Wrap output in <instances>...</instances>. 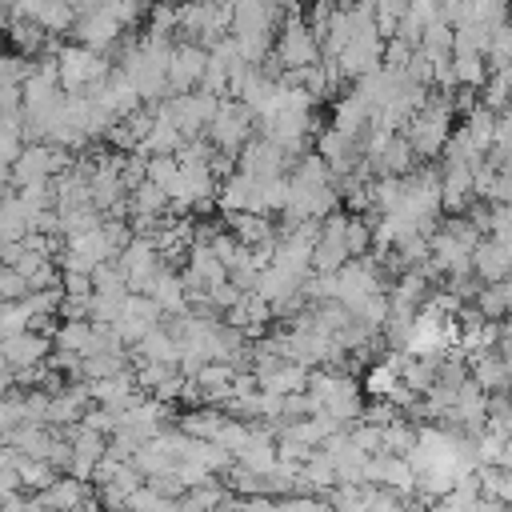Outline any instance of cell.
I'll list each match as a JSON object with an SVG mask.
<instances>
[{"mask_svg":"<svg viewBox=\"0 0 512 512\" xmlns=\"http://www.w3.org/2000/svg\"><path fill=\"white\" fill-rule=\"evenodd\" d=\"M164 112H168V120L180 128V136L188 140V136H196V132H204L208 124H212V116H216V108H220V96L216 92H204V88H196V92H184V96H172L168 104H160Z\"/></svg>","mask_w":512,"mask_h":512,"instance_id":"5","label":"cell"},{"mask_svg":"<svg viewBox=\"0 0 512 512\" xmlns=\"http://www.w3.org/2000/svg\"><path fill=\"white\" fill-rule=\"evenodd\" d=\"M104 456H108V436L96 432V428L76 424L72 436H68V472L80 476V480H88V476H96V468H100Z\"/></svg>","mask_w":512,"mask_h":512,"instance_id":"12","label":"cell"},{"mask_svg":"<svg viewBox=\"0 0 512 512\" xmlns=\"http://www.w3.org/2000/svg\"><path fill=\"white\" fill-rule=\"evenodd\" d=\"M252 124L256 116L240 104V100H220L212 124H208V144L220 152V156H232V152H244V144L252 140Z\"/></svg>","mask_w":512,"mask_h":512,"instance_id":"4","label":"cell"},{"mask_svg":"<svg viewBox=\"0 0 512 512\" xmlns=\"http://www.w3.org/2000/svg\"><path fill=\"white\" fill-rule=\"evenodd\" d=\"M484 60H488V68H492V72L512 68V24H504V28H496V32H492Z\"/></svg>","mask_w":512,"mask_h":512,"instance_id":"32","label":"cell"},{"mask_svg":"<svg viewBox=\"0 0 512 512\" xmlns=\"http://www.w3.org/2000/svg\"><path fill=\"white\" fill-rule=\"evenodd\" d=\"M24 152V132L16 116H0V168H12Z\"/></svg>","mask_w":512,"mask_h":512,"instance_id":"31","label":"cell"},{"mask_svg":"<svg viewBox=\"0 0 512 512\" xmlns=\"http://www.w3.org/2000/svg\"><path fill=\"white\" fill-rule=\"evenodd\" d=\"M56 76H60V88L68 96H88L96 92L104 80H108V68L100 60V52L76 44V48H64L60 60H56Z\"/></svg>","mask_w":512,"mask_h":512,"instance_id":"3","label":"cell"},{"mask_svg":"<svg viewBox=\"0 0 512 512\" xmlns=\"http://www.w3.org/2000/svg\"><path fill=\"white\" fill-rule=\"evenodd\" d=\"M472 276L480 284H500V280H512V244L496 240V236H484L472 252Z\"/></svg>","mask_w":512,"mask_h":512,"instance_id":"15","label":"cell"},{"mask_svg":"<svg viewBox=\"0 0 512 512\" xmlns=\"http://www.w3.org/2000/svg\"><path fill=\"white\" fill-rule=\"evenodd\" d=\"M204 72H208V52L200 44H172V56H168V92H176V96L196 92L204 84Z\"/></svg>","mask_w":512,"mask_h":512,"instance_id":"9","label":"cell"},{"mask_svg":"<svg viewBox=\"0 0 512 512\" xmlns=\"http://www.w3.org/2000/svg\"><path fill=\"white\" fill-rule=\"evenodd\" d=\"M468 376L484 388V392H508L512 388V356H504L500 348L480 352L468 360Z\"/></svg>","mask_w":512,"mask_h":512,"instance_id":"19","label":"cell"},{"mask_svg":"<svg viewBox=\"0 0 512 512\" xmlns=\"http://www.w3.org/2000/svg\"><path fill=\"white\" fill-rule=\"evenodd\" d=\"M128 512H180V496H168L152 484H140L128 500Z\"/></svg>","mask_w":512,"mask_h":512,"instance_id":"30","label":"cell"},{"mask_svg":"<svg viewBox=\"0 0 512 512\" xmlns=\"http://www.w3.org/2000/svg\"><path fill=\"white\" fill-rule=\"evenodd\" d=\"M228 500V488L224 480H204V484H192L184 496H180V512H220V504Z\"/></svg>","mask_w":512,"mask_h":512,"instance_id":"26","label":"cell"},{"mask_svg":"<svg viewBox=\"0 0 512 512\" xmlns=\"http://www.w3.org/2000/svg\"><path fill=\"white\" fill-rule=\"evenodd\" d=\"M280 512H336L328 500L320 496H308V492H296V496H284L280 500Z\"/></svg>","mask_w":512,"mask_h":512,"instance_id":"34","label":"cell"},{"mask_svg":"<svg viewBox=\"0 0 512 512\" xmlns=\"http://www.w3.org/2000/svg\"><path fill=\"white\" fill-rule=\"evenodd\" d=\"M508 284H512V280H508Z\"/></svg>","mask_w":512,"mask_h":512,"instance_id":"37","label":"cell"},{"mask_svg":"<svg viewBox=\"0 0 512 512\" xmlns=\"http://www.w3.org/2000/svg\"><path fill=\"white\" fill-rule=\"evenodd\" d=\"M476 196L488 204H512V168L500 164L496 156L476 164Z\"/></svg>","mask_w":512,"mask_h":512,"instance_id":"21","label":"cell"},{"mask_svg":"<svg viewBox=\"0 0 512 512\" xmlns=\"http://www.w3.org/2000/svg\"><path fill=\"white\" fill-rule=\"evenodd\" d=\"M144 296H148L160 312H184V304H188V284H184L172 268H160V272L148 280Z\"/></svg>","mask_w":512,"mask_h":512,"instance_id":"22","label":"cell"},{"mask_svg":"<svg viewBox=\"0 0 512 512\" xmlns=\"http://www.w3.org/2000/svg\"><path fill=\"white\" fill-rule=\"evenodd\" d=\"M360 388H364L372 400H384V404H416V396H412V392L404 388V380H400L396 356H388L384 364H372Z\"/></svg>","mask_w":512,"mask_h":512,"instance_id":"16","label":"cell"},{"mask_svg":"<svg viewBox=\"0 0 512 512\" xmlns=\"http://www.w3.org/2000/svg\"><path fill=\"white\" fill-rule=\"evenodd\" d=\"M220 512H280V500L272 496H228Z\"/></svg>","mask_w":512,"mask_h":512,"instance_id":"33","label":"cell"},{"mask_svg":"<svg viewBox=\"0 0 512 512\" xmlns=\"http://www.w3.org/2000/svg\"><path fill=\"white\" fill-rule=\"evenodd\" d=\"M452 100L448 96H428L424 108L404 124V140L412 144V152L420 160L428 156H444L448 140H452Z\"/></svg>","mask_w":512,"mask_h":512,"instance_id":"2","label":"cell"},{"mask_svg":"<svg viewBox=\"0 0 512 512\" xmlns=\"http://www.w3.org/2000/svg\"><path fill=\"white\" fill-rule=\"evenodd\" d=\"M64 168V152L56 144H32L20 152V160L12 164V180L20 188H36V184H48V176H56Z\"/></svg>","mask_w":512,"mask_h":512,"instance_id":"11","label":"cell"},{"mask_svg":"<svg viewBox=\"0 0 512 512\" xmlns=\"http://www.w3.org/2000/svg\"><path fill=\"white\" fill-rule=\"evenodd\" d=\"M480 512H512V508H508V504H496V500H484Z\"/></svg>","mask_w":512,"mask_h":512,"instance_id":"35","label":"cell"},{"mask_svg":"<svg viewBox=\"0 0 512 512\" xmlns=\"http://www.w3.org/2000/svg\"><path fill=\"white\" fill-rule=\"evenodd\" d=\"M220 208H224L228 216H240V212L264 216V212H268V180H260V176L236 168V172L224 180V188H220Z\"/></svg>","mask_w":512,"mask_h":512,"instance_id":"7","label":"cell"},{"mask_svg":"<svg viewBox=\"0 0 512 512\" xmlns=\"http://www.w3.org/2000/svg\"><path fill=\"white\" fill-rule=\"evenodd\" d=\"M292 164H296V160H292L280 144H272L268 136L248 140L244 152H240V172H252V176H260V180H280V176L292 172Z\"/></svg>","mask_w":512,"mask_h":512,"instance_id":"10","label":"cell"},{"mask_svg":"<svg viewBox=\"0 0 512 512\" xmlns=\"http://www.w3.org/2000/svg\"><path fill=\"white\" fill-rule=\"evenodd\" d=\"M0 352H4V364H8L12 372H32V368L44 360V352H48V336L24 328V332H16V336H4V340H0Z\"/></svg>","mask_w":512,"mask_h":512,"instance_id":"17","label":"cell"},{"mask_svg":"<svg viewBox=\"0 0 512 512\" xmlns=\"http://www.w3.org/2000/svg\"><path fill=\"white\" fill-rule=\"evenodd\" d=\"M92 496H96V492L88 488V480H80V476H72V472H60L48 488L36 492V504H40L44 512H80Z\"/></svg>","mask_w":512,"mask_h":512,"instance_id":"14","label":"cell"},{"mask_svg":"<svg viewBox=\"0 0 512 512\" xmlns=\"http://www.w3.org/2000/svg\"><path fill=\"white\" fill-rule=\"evenodd\" d=\"M472 312H480L484 320H508L512 316V284L500 280V284H480L476 300H472Z\"/></svg>","mask_w":512,"mask_h":512,"instance_id":"25","label":"cell"},{"mask_svg":"<svg viewBox=\"0 0 512 512\" xmlns=\"http://www.w3.org/2000/svg\"><path fill=\"white\" fill-rule=\"evenodd\" d=\"M400 512H424V508H416V504H404V508H400Z\"/></svg>","mask_w":512,"mask_h":512,"instance_id":"36","label":"cell"},{"mask_svg":"<svg viewBox=\"0 0 512 512\" xmlns=\"http://www.w3.org/2000/svg\"><path fill=\"white\" fill-rule=\"evenodd\" d=\"M224 424H228V416L220 408H192V412L180 416V428L188 436H196V440H208V444H216V436L224 432Z\"/></svg>","mask_w":512,"mask_h":512,"instance_id":"27","label":"cell"},{"mask_svg":"<svg viewBox=\"0 0 512 512\" xmlns=\"http://www.w3.org/2000/svg\"><path fill=\"white\" fill-rule=\"evenodd\" d=\"M304 396H308V404H312L316 416H328V420H336L340 428L364 420L360 384H356L348 372H340V368H320V372H312Z\"/></svg>","mask_w":512,"mask_h":512,"instance_id":"1","label":"cell"},{"mask_svg":"<svg viewBox=\"0 0 512 512\" xmlns=\"http://www.w3.org/2000/svg\"><path fill=\"white\" fill-rule=\"evenodd\" d=\"M500 344V324L496 320H484L480 312H468L460 320V340H456V352H464L468 360L480 356V352H492Z\"/></svg>","mask_w":512,"mask_h":512,"instance_id":"20","label":"cell"},{"mask_svg":"<svg viewBox=\"0 0 512 512\" xmlns=\"http://www.w3.org/2000/svg\"><path fill=\"white\" fill-rule=\"evenodd\" d=\"M364 484H380V488H392L400 496H416V472L408 464V456H392V452H376L368 456V468H364Z\"/></svg>","mask_w":512,"mask_h":512,"instance_id":"13","label":"cell"},{"mask_svg":"<svg viewBox=\"0 0 512 512\" xmlns=\"http://www.w3.org/2000/svg\"><path fill=\"white\" fill-rule=\"evenodd\" d=\"M332 128L344 132V136H352V140H360L364 128H372V108L356 96V88L336 100V108H332Z\"/></svg>","mask_w":512,"mask_h":512,"instance_id":"23","label":"cell"},{"mask_svg":"<svg viewBox=\"0 0 512 512\" xmlns=\"http://www.w3.org/2000/svg\"><path fill=\"white\" fill-rule=\"evenodd\" d=\"M508 24H512V20H508Z\"/></svg>","mask_w":512,"mask_h":512,"instance_id":"38","label":"cell"},{"mask_svg":"<svg viewBox=\"0 0 512 512\" xmlns=\"http://www.w3.org/2000/svg\"><path fill=\"white\" fill-rule=\"evenodd\" d=\"M484 108H492L496 116L500 112H508L512 108V68H504V72H488V80H484Z\"/></svg>","mask_w":512,"mask_h":512,"instance_id":"29","label":"cell"},{"mask_svg":"<svg viewBox=\"0 0 512 512\" xmlns=\"http://www.w3.org/2000/svg\"><path fill=\"white\" fill-rule=\"evenodd\" d=\"M160 308L144 296V292H128V300L120 304V312H116V320H112V332L124 340V344H140L148 332H156L160 328Z\"/></svg>","mask_w":512,"mask_h":512,"instance_id":"8","label":"cell"},{"mask_svg":"<svg viewBox=\"0 0 512 512\" xmlns=\"http://www.w3.org/2000/svg\"><path fill=\"white\" fill-rule=\"evenodd\" d=\"M484 80H488V60L484 56H468V52L452 56V88L472 92V88H484Z\"/></svg>","mask_w":512,"mask_h":512,"instance_id":"28","label":"cell"},{"mask_svg":"<svg viewBox=\"0 0 512 512\" xmlns=\"http://www.w3.org/2000/svg\"><path fill=\"white\" fill-rule=\"evenodd\" d=\"M472 200H476V168L444 164V172H440V204L448 212H464Z\"/></svg>","mask_w":512,"mask_h":512,"instance_id":"18","label":"cell"},{"mask_svg":"<svg viewBox=\"0 0 512 512\" xmlns=\"http://www.w3.org/2000/svg\"><path fill=\"white\" fill-rule=\"evenodd\" d=\"M276 60H280L288 72H300V68L320 64V36H316L304 20H288V24L276 32Z\"/></svg>","mask_w":512,"mask_h":512,"instance_id":"6","label":"cell"},{"mask_svg":"<svg viewBox=\"0 0 512 512\" xmlns=\"http://www.w3.org/2000/svg\"><path fill=\"white\" fill-rule=\"evenodd\" d=\"M268 320H272V304H268L260 292H240V300L228 308V324L240 328L244 336H248V332H260Z\"/></svg>","mask_w":512,"mask_h":512,"instance_id":"24","label":"cell"}]
</instances>
